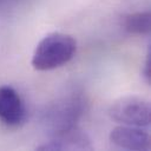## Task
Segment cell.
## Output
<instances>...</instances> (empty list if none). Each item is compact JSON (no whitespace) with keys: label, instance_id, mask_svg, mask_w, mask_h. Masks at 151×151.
Instances as JSON below:
<instances>
[{"label":"cell","instance_id":"obj_7","mask_svg":"<svg viewBox=\"0 0 151 151\" xmlns=\"http://www.w3.org/2000/svg\"><path fill=\"white\" fill-rule=\"evenodd\" d=\"M124 29L130 34L146 35L151 29V15L150 12H134L124 17Z\"/></svg>","mask_w":151,"mask_h":151},{"label":"cell","instance_id":"obj_3","mask_svg":"<svg viewBox=\"0 0 151 151\" xmlns=\"http://www.w3.org/2000/svg\"><path fill=\"white\" fill-rule=\"evenodd\" d=\"M109 113L112 119L124 125L132 126H147L151 122V107L150 104L139 97L127 96L116 100Z\"/></svg>","mask_w":151,"mask_h":151},{"label":"cell","instance_id":"obj_4","mask_svg":"<svg viewBox=\"0 0 151 151\" xmlns=\"http://www.w3.org/2000/svg\"><path fill=\"white\" fill-rule=\"evenodd\" d=\"M51 139L37 149L40 151H63V150H92L93 145L86 132L77 126L51 134Z\"/></svg>","mask_w":151,"mask_h":151},{"label":"cell","instance_id":"obj_9","mask_svg":"<svg viewBox=\"0 0 151 151\" xmlns=\"http://www.w3.org/2000/svg\"><path fill=\"white\" fill-rule=\"evenodd\" d=\"M7 1H12V0H0V4H6Z\"/></svg>","mask_w":151,"mask_h":151},{"label":"cell","instance_id":"obj_1","mask_svg":"<svg viewBox=\"0 0 151 151\" xmlns=\"http://www.w3.org/2000/svg\"><path fill=\"white\" fill-rule=\"evenodd\" d=\"M86 107L87 100L81 92H68L45 106L40 116V122L53 134L77 126Z\"/></svg>","mask_w":151,"mask_h":151},{"label":"cell","instance_id":"obj_6","mask_svg":"<svg viewBox=\"0 0 151 151\" xmlns=\"http://www.w3.org/2000/svg\"><path fill=\"white\" fill-rule=\"evenodd\" d=\"M110 140L117 147L133 151H146L151 146L150 134L139 126L123 125L114 127L110 133Z\"/></svg>","mask_w":151,"mask_h":151},{"label":"cell","instance_id":"obj_5","mask_svg":"<svg viewBox=\"0 0 151 151\" xmlns=\"http://www.w3.org/2000/svg\"><path fill=\"white\" fill-rule=\"evenodd\" d=\"M26 118V107L20 94L11 86H0V120L7 126L21 125Z\"/></svg>","mask_w":151,"mask_h":151},{"label":"cell","instance_id":"obj_8","mask_svg":"<svg viewBox=\"0 0 151 151\" xmlns=\"http://www.w3.org/2000/svg\"><path fill=\"white\" fill-rule=\"evenodd\" d=\"M143 73H144L145 79L150 83V81H151V54H150V53H149L147 57H146V60H145V64H144Z\"/></svg>","mask_w":151,"mask_h":151},{"label":"cell","instance_id":"obj_2","mask_svg":"<svg viewBox=\"0 0 151 151\" xmlns=\"http://www.w3.org/2000/svg\"><path fill=\"white\" fill-rule=\"evenodd\" d=\"M77 41L65 33H51L44 37L34 48L32 66L38 71H50L67 64L76 54Z\"/></svg>","mask_w":151,"mask_h":151}]
</instances>
